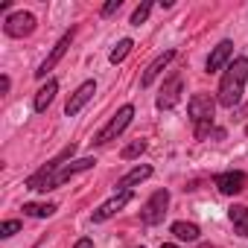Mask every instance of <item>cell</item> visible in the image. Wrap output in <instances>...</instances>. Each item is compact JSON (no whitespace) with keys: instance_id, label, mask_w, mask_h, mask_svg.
<instances>
[{"instance_id":"cell-1","label":"cell","mask_w":248,"mask_h":248,"mask_svg":"<svg viewBox=\"0 0 248 248\" xmlns=\"http://www.w3.org/2000/svg\"><path fill=\"white\" fill-rule=\"evenodd\" d=\"M73 152H76V146L70 143V146H64L53 161H47L35 175H30L27 178V187L30 190H41V193H47V190H56V187H62L64 181H70L73 175H79V172H88L96 161L93 158H79V161H70L73 158Z\"/></svg>"},{"instance_id":"cell-2","label":"cell","mask_w":248,"mask_h":248,"mask_svg":"<svg viewBox=\"0 0 248 248\" xmlns=\"http://www.w3.org/2000/svg\"><path fill=\"white\" fill-rule=\"evenodd\" d=\"M245 82H248V59L239 56V59H233V62L228 64V70H225V76H222V82H219V105L233 108V105L242 99Z\"/></svg>"},{"instance_id":"cell-3","label":"cell","mask_w":248,"mask_h":248,"mask_svg":"<svg viewBox=\"0 0 248 248\" xmlns=\"http://www.w3.org/2000/svg\"><path fill=\"white\" fill-rule=\"evenodd\" d=\"M216 102L210 93H193L190 102H187V111H190V120L196 126V138L204 140L210 132H213V114H216Z\"/></svg>"},{"instance_id":"cell-4","label":"cell","mask_w":248,"mask_h":248,"mask_svg":"<svg viewBox=\"0 0 248 248\" xmlns=\"http://www.w3.org/2000/svg\"><path fill=\"white\" fill-rule=\"evenodd\" d=\"M132 117H135V108H132V105H123V108H120V111H117V114H114V117L108 120V126H105V129H102V132H99V135L93 138V143H96V146H105L108 140L120 138L123 132L129 129Z\"/></svg>"},{"instance_id":"cell-5","label":"cell","mask_w":248,"mask_h":248,"mask_svg":"<svg viewBox=\"0 0 248 248\" xmlns=\"http://www.w3.org/2000/svg\"><path fill=\"white\" fill-rule=\"evenodd\" d=\"M167 207H170V190H155V193L149 196V202L143 204L140 219H143L146 225H158V222H164Z\"/></svg>"},{"instance_id":"cell-6","label":"cell","mask_w":248,"mask_h":248,"mask_svg":"<svg viewBox=\"0 0 248 248\" xmlns=\"http://www.w3.org/2000/svg\"><path fill=\"white\" fill-rule=\"evenodd\" d=\"M35 15L32 12H12L3 24V32L12 35V38H24V35H32L35 32Z\"/></svg>"},{"instance_id":"cell-7","label":"cell","mask_w":248,"mask_h":248,"mask_svg":"<svg viewBox=\"0 0 248 248\" xmlns=\"http://www.w3.org/2000/svg\"><path fill=\"white\" fill-rule=\"evenodd\" d=\"M181 93H184V79H181V73H172L167 82H164V88H161V93H158V108L161 111H170V108H175L178 105V99H181Z\"/></svg>"},{"instance_id":"cell-8","label":"cell","mask_w":248,"mask_h":248,"mask_svg":"<svg viewBox=\"0 0 248 248\" xmlns=\"http://www.w3.org/2000/svg\"><path fill=\"white\" fill-rule=\"evenodd\" d=\"M213 181H216L219 193H225V196H236V193H242V190L248 187V175H245V172H239V170L222 172V175H216Z\"/></svg>"},{"instance_id":"cell-9","label":"cell","mask_w":248,"mask_h":248,"mask_svg":"<svg viewBox=\"0 0 248 248\" xmlns=\"http://www.w3.org/2000/svg\"><path fill=\"white\" fill-rule=\"evenodd\" d=\"M70 44H73V30L62 35V41H59V44L53 47V53H50V56H47V59L41 62V67L35 70V76H38V79H47V73H50V70H53V67H56V64L62 62V56L67 53V47H70Z\"/></svg>"},{"instance_id":"cell-10","label":"cell","mask_w":248,"mask_h":248,"mask_svg":"<svg viewBox=\"0 0 248 248\" xmlns=\"http://www.w3.org/2000/svg\"><path fill=\"white\" fill-rule=\"evenodd\" d=\"M132 202V190H123V193H117V196H111L105 204H99L96 210H93V222H105V219H111L117 210H123Z\"/></svg>"},{"instance_id":"cell-11","label":"cell","mask_w":248,"mask_h":248,"mask_svg":"<svg viewBox=\"0 0 248 248\" xmlns=\"http://www.w3.org/2000/svg\"><path fill=\"white\" fill-rule=\"evenodd\" d=\"M93 93H96V85H93V82H82V85L73 91V96L67 99L64 114H67V117H76V114H79V111L91 102V96H93Z\"/></svg>"},{"instance_id":"cell-12","label":"cell","mask_w":248,"mask_h":248,"mask_svg":"<svg viewBox=\"0 0 248 248\" xmlns=\"http://www.w3.org/2000/svg\"><path fill=\"white\" fill-rule=\"evenodd\" d=\"M172 59H175V50H167V53H161V56H158V59H155V62H152L146 70H143V76H140V88H149V85H152V82H155V79L164 73V67H167Z\"/></svg>"},{"instance_id":"cell-13","label":"cell","mask_w":248,"mask_h":248,"mask_svg":"<svg viewBox=\"0 0 248 248\" xmlns=\"http://www.w3.org/2000/svg\"><path fill=\"white\" fill-rule=\"evenodd\" d=\"M231 56H233V44H231V41H219V44L213 47L210 59H207V73L222 70V67L228 64V59H231Z\"/></svg>"},{"instance_id":"cell-14","label":"cell","mask_w":248,"mask_h":248,"mask_svg":"<svg viewBox=\"0 0 248 248\" xmlns=\"http://www.w3.org/2000/svg\"><path fill=\"white\" fill-rule=\"evenodd\" d=\"M149 175H152V167H149V164H143V167H135L132 172H126V175H123V178L117 181V187H120V190H132L135 184L146 181Z\"/></svg>"},{"instance_id":"cell-15","label":"cell","mask_w":248,"mask_h":248,"mask_svg":"<svg viewBox=\"0 0 248 248\" xmlns=\"http://www.w3.org/2000/svg\"><path fill=\"white\" fill-rule=\"evenodd\" d=\"M56 93H59V82H56V79H47V85L35 93V102H32V105H35V111H47V105L53 102V96H56Z\"/></svg>"},{"instance_id":"cell-16","label":"cell","mask_w":248,"mask_h":248,"mask_svg":"<svg viewBox=\"0 0 248 248\" xmlns=\"http://www.w3.org/2000/svg\"><path fill=\"white\" fill-rule=\"evenodd\" d=\"M228 216H231L233 228L239 231V236H248V207H245V204H233V207L228 210Z\"/></svg>"},{"instance_id":"cell-17","label":"cell","mask_w":248,"mask_h":248,"mask_svg":"<svg viewBox=\"0 0 248 248\" xmlns=\"http://www.w3.org/2000/svg\"><path fill=\"white\" fill-rule=\"evenodd\" d=\"M172 233L178 239H184V242H196L199 239V225H193V222H175L172 225Z\"/></svg>"},{"instance_id":"cell-18","label":"cell","mask_w":248,"mask_h":248,"mask_svg":"<svg viewBox=\"0 0 248 248\" xmlns=\"http://www.w3.org/2000/svg\"><path fill=\"white\" fill-rule=\"evenodd\" d=\"M24 213L27 216H35V219H47V216H53L56 213V204H38V202H30V204H24Z\"/></svg>"},{"instance_id":"cell-19","label":"cell","mask_w":248,"mask_h":248,"mask_svg":"<svg viewBox=\"0 0 248 248\" xmlns=\"http://www.w3.org/2000/svg\"><path fill=\"white\" fill-rule=\"evenodd\" d=\"M132 47H135V41H132V38H123V41L111 50V56H108V59H111V64H120L123 59H126V56L132 53Z\"/></svg>"},{"instance_id":"cell-20","label":"cell","mask_w":248,"mask_h":248,"mask_svg":"<svg viewBox=\"0 0 248 248\" xmlns=\"http://www.w3.org/2000/svg\"><path fill=\"white\" fill-rule=\"evenodd\" d=\"M143 152H146V140L140 138V140H132L126 149H123L120 158H123V161H132V158H138V155H143Z\"/></svg>"},{"instance_id":"cell-21","label":"cell","mask_w":248,"mask_h":248,"mask_svg":"<svg viewBox=\"0 0 248 248\" xmlns=\"http://www.w3.org/2000/svg\"><path fill=\"white\" fill-rule=\"evenodd\" d=\"M21 231V222L18 219H6L3 225H0V236H3V239H9V236H15Z\"/></svg>"},{"instance_id":"cell-22","label":"cell","mask_w":248,"mask_h":248,"mask_svg":"<svg viewBox=\"0 0 248 248\" xmlns=\"http://www.w3.org/2000/svg\"><path fill=\"white\" fill-rule=\"evenodd\" d=\"M149 12H152V3H140V6L135 9V15H132V24H135V27H140V24L149 18Z\"/></svg>"},{"instance_id":"cell-23","label":"cell","mask_w":248,"mask_h":248,"mask_svg":"<svg viewBox=\"0 0 248 248\" xmlns=\"http://www.w3.org/2000/svg\"><path fill=\"white\" fill-rule=\"evenodd\" d=\"M120 6H123V3H120V0H111V3H105V6H102V18H108V15H114V12H117Z\"/></svg>"},{"instance_id":"cell-24","label":"cell","mask_w":248,"mask_h":248,"mask_svg":"<svg viewBox=\"0 0 248 248\" xmlns=\"http://www.w3.org/2000/svg\"><path fill=\"white\" fill-rule=\"evenodd\" d=\"M9 88H12V82H9V76H3L0 79V93H9Z\"/></svg>"},{"instance_id":"cell-25","label":"cell","mask_w":248,"mask_h":248,"mask_svg":"<svg viewBox=\"0 0 248 248\" xmlns=\"http://www.w3.org/2000/svg\"><path fill=\"white\" fill-rule=\"evenodd\" d=\"M73 248H93V242H91V239H88V236H85V239H79V242H76V245H73Z\"/></svg>"},{"instance_id":"cell-26","label":"cell","mask_w":248,"mask_h":248,"mask_svg":"<svg viewBox=\"0 0 248 248\" xmlns=\"http://www.w3.org/2000/svg\"><path fill=\"white\" fill-rule=\"evenodd\" d=\"M161 248H178V245H172V242H167V245H161Z\"/></svg>"},{"instance_id":"cell-27","label":"cell","mask_w":248,"mask_h":248,"mask_svg":"<svg viewBox=\"0 0 248 248\" xmlns=\"http://www.w3.org/2000/svg\"><path fill=\"white\" fill-rule=\"evenodd\" d=\"M245 135H248V126H245Z\"/></svg>"},{"instance_id":"cell-28","label":"cell","mask_w":248,"mask_h":248,"mask_svg":"<svg viewBox=\"0 0 248 248\" xmlns=\"http://www.w3.org/2000/svg\"><path fill=\"white\" fill-rule=\"evenodd\" d=\"M140 248H143V245H140Z\"/></svg>"}]
</instances>
